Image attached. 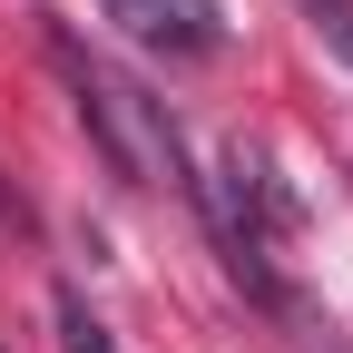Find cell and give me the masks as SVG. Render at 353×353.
Wrapping results in <instances>:
<instances>
[{
  "mask_svg": "<svg viewBox=\"0 0 353 353\" xmlns=\"http://www.w3.org/2000/svg\"><path fill=\"white\" fill-rule=\"evenodd\" d=\"M304 20H314V30H324V50L353 69V0H304Z\"/></svg>",
  "mask_w": 353,
  "mask_h": 353,
  "instance_id": "5b68a950",
  "label": "cell"
},
{
  "mask_svg": "<svg viewBox=\"0 0 353 353\" xmlns=\"http://www.w3.org/2000/svg\"><path fill=\"white\" fill-rule=\"evenodd\" d=\"M196 206H206L216 245H226V275L245 294H265V304H285V285H275V226H294V206H285V187L265 176V157L245 138L216 157V176H196Z\"/></svg>",
  "mask_w": 353,
  "mask_h": 353,
  "instance_id": "7a4b0ae2",
  "label": "cell"
},
{
  "mask_svg": "<svg viewBox=\"0 0 353 353\" xmlns=\"http://www.w3.org/2000/svg\"><path fill=\"white\" fill-rule=\"evenodd\" d=\"M99 10L138 39V50H167V59H216L226 50V10H216V0H99Z\"/></svg>",
  "mask_w": 353,
  "mask_h": 353,
  "instance_id": "3957f363",
  "label": "cell"
},
{
  "mask_svg": "<svg viewBox=\"0 0 353 353\" xmlns=\"http://www.w3.org/2000/svg\"><path fill=\"white\" fill-rule=\"evenodd\" d=\"M50 314H59V353H118V343H108V324L88 314V294H79V285H59V294H50Z\"/></svg>",
  "mask_w": 353,
  "mask_h": 353,
  "instance_id": "277c9868",
  "label": "cell"
},
{
  "mask_svg": "<svg viewBox=\"0 0 353 353\" xmlns=\"http://www.w3.org/2000/svg\"><path fill=\"white\" fill-rule=\"evenodd\" d=\"M50 59H59V79H69V99H79V118H88V138H99V157H108V176H128V187H176V196H196V176H187V148H176V118H167V99H148L128 69H108L88 39H69V30H50Z\"/></svg>",
  "mask_w": 353,
  "mask_h": 353,
  "instance_id": "6da1fadb",
  "label": "cell"
}]
</instances>
